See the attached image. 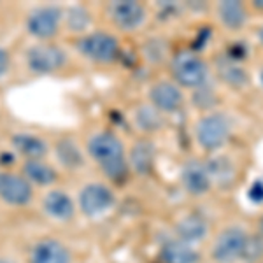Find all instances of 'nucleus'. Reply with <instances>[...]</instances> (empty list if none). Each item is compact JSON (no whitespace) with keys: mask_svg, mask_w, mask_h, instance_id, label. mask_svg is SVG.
Instances as JSON below:
<instances>
[{"mask_svg":"<svg viewBox=\"0 0 263 263\" xmlns=\"http://www.w3.org/2000/svg\"><path fill=\"white\" fill-rule=\"evenodd\" d=\"M23 174L25 179L30 184L48 186L57 181V172L53 171V167H49L42 160H27L23 165Z\"/></svg>","mask_w":263,"mask_h":263,"instance_id":"nucleus-20","label":"nucleus"},{"mask_svg":"<svg viewBox=\"0 0 263 263\" xmlns=\"http://www.w3.org/2000/svg\"><path fill=\"white\" fill-rule=\"evenodd\" d=\"M130 163L137 174H149L155 165V146L149 141H137L130 151Z\"/></svg>","mask_w":263,"mask_h":263,"instance_id":"nucleus-17","label":"nucleus"},{"mask_svg":"<svg viewBox=\"0 0 263 263\" xmlns=\"http://www.w3.org/2000/svg\"><path fill=\"white\" fill-rule=\"evenodd\" d=\"M258 41H260V44L263 46V25L258 28Z\"/></svg>","mask_w":263,"mask_h":263,"instance_id":"nucleus-32","label":"nucleus"},{"mask_svg":"<svg viewBox=\"0 0 263 263\" xmlns=\"http://www.w3.org/2000/svg\"><path fill=\"white\" fill-rule=\"evenodd\" d=\"M248 197L253 203H263V181H254L248 190Z\"/></svg>","mask_w":263,"mask_h":263,"instance_id":"nucleus-27","label":"nucleus"},{"mask_svg":"<svg viewBox=\"0 0 263 263\" xmlns=\"http://www.w3.org/2000/svg\"><path fill=\"white\" fill-rule=\"evenodd\" d=\"M260 83H261V86H263V67H261V70H260Z\"/></svg>","mask_w":263,"mask_h":263,"instance_id":"nucleus-34","label":"nucleus"},{"mask_svg":"<svg viewBox=\"0 0 263 263\" xmlns=\"http://www.w3.org/2000/svg\"><path fill=\"white\" fill-rule=\"evenodd\" d=\"M261 258H263V235H253V237L248 235L240 260H244L246 263H256Z\"/></svg>","mask_w":263,"mask_h":263,"instance_id":"nucleus-24","label":"nucleus"},{"mask_svg":"<svg viewBox=\"0 0 263 263\" xmlns=\"http://www.w3.org/2000/svg\"><path fill=\"white\" fill-rule=\"evenodd\" d=\"M246 54H248V48H246L244 42H233V44L227 51V58L235 63H239L240 60H244Z\"/></svg>","mask_w":263,"mask_h":263,"instance_id":"nucleus-26","label":"nucleus"},{"mask_svg":"<svg viewBox=\"0 0 263 263\" xmlns=\"http://www.w3.org/2000/svg\"><path fill=\"white\" fill-rule=\"evenodd\" d=\"M205 167L209 171L211 181H219V182H227L228 177H232L233 171H235L233 163L228 158H224V156H218L213 162L205 163Z\"/></svg>","mask_w":263,"mask_h":263,"instance_id":"nucleus-23","label":"nucleus"},{"mask_svg":"<svg viewBox=\"0 0 263 263\" xmlns=\"http://www.w3.org/2000/svg\"><path fill=\"white\" fill-rule=\"evenodd\" d=\"M135 123H137L139 128L144 132H156L163 125V120L155 107H151V105H142V107L137 109V112H135Z\"/></svg>","mask_w":263,"mask_h":263,"instance_id":"nucleus-22","label":"nucleus"},{"mask_svg":"<svg viewBox=\"0 0 263 263\" xmlns=\"http://www.w3.org/2000/svg\"><path fill=\"white\" fill-rule=\"evenodd\" d=\"M211 35H213V32H211L209 28H203V30L200 32V37H198V39H195V48L202 49L203 46H205V42L209 41Z\"/></svg>","mask_w":263,"mask_h":263,"instance_id":"nucleus-30","label":"nucleus"},{"mask_svg":"<svg viewBox=\"0 0 263 263\" xmlns=\"http://www.w3.org/2000/svg\"><path fill=\"white\" fill-rule=\"evenodd\" d=\"M0 263H9V261H6V260H0Z\"/></svg>","mask_w":263,"mask_h":263,"instance_id":"nucleus-35","label":"nucleus"},{"mask_svg":"<svg viewBox=\"0 0 263 263\" xmlns=\"http://www.w3.org/2000/svg\"><path fill=\"white\" fill-rule=\"evenodd\" d=\"M162 260L163 263H197L198 253L190 244L177 239L162 248Z\"/></svg>","mask_w":263,"mask_h":263,"instance_id":"nucleus-19","label":"nucleus"},{"mask_svg":"<svg viewBox=\"0 0 263 263\" xmlns=\"http://www.w3.org/2000/svg\"><path fill=\"white\" fill-rule=\"evenodd\" d=\"M114 205V193L105 184L91 182L79 193V207L86 216L104 214Z\"/></svg>","mask_w":263,"mask_h":263,"instance_id":"nucleus-8","label":"nucleus"},{"mask_svg":"<svg viewBox=\"0 0 263 263\" xmlns=\"http://www.w3.org/2000/svg\"><path fill=\"white\" fill-rule=\"evenodd\" d=\"M218 18L224 28L232 32H237L248 21V9L242 2L237 0H227V2L218 4Z\"/></svg>","mask_w":263,"mask_h":263,"instance_id":"nucleus-14","label":"nucleus"},{"mask_svg":"<svg viewBox=\"0 0 263 263\" xmlns=\"http://www.w3.org/2000/svg\"><path fill=\"white\" fill-rule=\"evenodd\" d=\"M181 181L186 192H190L192 195L207 193L211 190V184H213L205 163L198 162V160H190V162L182 165Z\"/></svg>","mask_w":263,"mask_h":263,"instance_id":"nucleus-12","label":"nucleus"},{"mask_svg":"<svg viewBox=\"0 0 263 263\" xmlns=\"http://www.w3.org/2000/svg\"><path fill=\"white\" fill-rule=\"evenodd\" d=\"M260 235H263V216H261V219H260Z\"/></svg>","mask_w":263,"mask_h":263,"instance_id":"nucleus-33","label":"nucleus"},{"mask_svg":"<svg viewBox=\"0 0 263 263\" xmlns=\"http://www.w3.org/2000/svg\"><path fill=\"white\" fill-rule=\"evenodd\" d=\"M253 7H254V9H258V11H263V0H254Z\"/></svg>","mask_w":263,"mask_h":263,"instance_id":"nucleus-31","label":"nucleus"},{"mask_svg":"<svg viewBox=\"0 0 263 263\" xmlns=\"http://www.w3.org/2000/svg\"><path fill=\"white\" fill-rule=\"evenodd\" d=\"M149 100L156 111L176 112L182 105V91L176 83L158 81L149 90Z\"/></svg>","mask_w":263,"mask_h":263,"instance_id":"nucleus-11","label":"nucleus"},{"mask_svg":"<svg viewBox=\"0 0 263 263\" xmlns=\"http://www.w3.org/2000/svg\"><path fill=\"white\" fill-rule=\"evenodd\" d=\"M12 146L27 160H42L48 153V144L30 134H16L12 137Z\"/></svg>","mask_w":263,"mask_h":263,"instance_id":"nucleus-16","label":"nucleus"},{"mask_svg":"<svg viewBox=\"0 0 263 263\" xmlns=\"http://www.w3.org/2000/svg\"><path fill=\"white\" fill-rule=\"evenodd\" d=\"M33 197L32 184L23 176L0 172V198L11 205H27Z\"/></svg>","mask_w":263,"mask_h":263,"instance_id":"nucleus-9","label":"nucleus"},{"mask_svg":"<svg viewBox=\"0 0 263 263\" xmlns=\"http://www.w3.org/2000/svg\"><path fill=\"white\" fill-rule=\"evenodd\" d=\"M44 211L54 219H70L74 214V203L70 197L63 192H51L44 198Z\"/></svg>","mask_w":263,"mask_h":263,"instance_id":"nucleus-18","label":"nucleus"},{"mask_svg":"<svg viewBox=\"0 0 263 263\" xmlns=\"http://www.w3.org/2000/svg\"><path fill=\"white\" fill-rule=\"evenodd\" d=\"M32 263H70V253L60 240L44 239L33 248Z\"/></svg>","mask_w":263,"mask_h":263,"instance_id":"nucleus-13","label":"nucleus"},{"mask_svg":"<svg viewBox=\"0 0 263 263\" xmlns=\"http://www.w3.org/2000/svg\"><path fill=\"white\" fill-rule=\"evenodd\" d=\"M76 21H79V27H81V30H83V28L88 25V14H86V11H83V9H72L69 12V25H70V27H74Z\"/></svg>","mask_w":263,"mask_h":263,"instance_id":"nucleus-28","label":"nucleus"},{"mask_svg":"<svg viewBox=\"0 0 263 263\" xmlns=\"http://www.w3.org/2000/svg\"><path fill=\"white\" fill-rule=\"evenodd\" d=\"M111 18L121 30L132 32L146 21V7L134 0H120L109 6Z\"/></svg>","mask_w":263,"mask_h":263,"instance_id":"nucleus-10","label":"nucleus"},{"mask_svg":"<svg viewBox=\"0 0 263 263\" xmlns=\"http://www.w3.org/2000/svg\"><path fill=\"white\" fill-rule=\"evenodd\" d=\"M218 74L232 88H242L248 84V74H246V70L242 67H239V63L228 60L227 57L218 60Z\"/></svg>","mask_w":263,"mask_h":263,"instance_id":"nucleus-21","label":"nucleus"},{"mask_svg":"<svg viewBox=\"0 0 263 263\" xmlns=\"http://www.w3.org/2000/svg\"><path fill=\"white\" fill-rule=\"evenodd\" d=\"M88 153L97 165H100L102 172L112 181H120L128 172L125 147L120 139L111 132H100L93 135L88 142Z\"/></svg>","mask_w":263,"mask_h":263,"instance_id":"nucleus-1","label":"nucleus"},{"mask_svg":"<svg viewBox=\"0 0 263 263\" xmlns=\"http://www.w3.org/2000/svg\"><path fill=\"white\" fill-rule=\"evenodd\" d=\"M172 76L179 86L184 88H202L209 76V67L197 51H179L171 63Z\"/></svg>","mask_w":263,"mask_h":263,"instance_id":"nucleus-2","label":"nucleus"},{"mask_svg":"<svg viewBox=\"0 0 263 263\" xmlns=\"http://www.w3.org/2000/svg\"><path fill=\"white\" fill-rule=\"evenodd\" d=\"M58 155H60V160L67 167H74V165L81 163V153L72 144V141H63L58 146Z\"/></svg>","mask_w":263,"mask_h":263,"instance_id":"nucleus-25","label":"nucleus"},{"mask_svg":"<svg viewBox=\"0 0 263 263\" xmlns=\"http://www.w3.org/2000/svg\"><path fill=\"white\" fill-rule=\"evenodd\" d=\"M232 125L230 120L223 112H211L205 114L198 120L195 126V135L197 142L200 144L202 149L205 151H218L227 144L230 137Z\"/></svg>","mask_w":263,"mask_h":263,"instance_id":"nucleus-3","label":"nucleus"},{"mask_svg":"<svg viewBox=\"0 0 263 263\" xmlns=\"http://www.w3.org/2000/svg\"><path fill=\"white\" fill-rule=\"evenodd\" d=\"M176 232L179 235V240L186 244L192 242H200L203 237L207 235V223L202 216L198 214H192L186 216L184 219H181L176 227Z\"/></svg>","mask_w":263,"mask_h":263,"instance_id":"nucleus-15","label":"nucleus"},{"mask_svg":"<svg viewBox=\"0 0 263 263\" xmlns=\"http://www.w3.org/2000/svg\"><path fill=\"white\" fill-rule=\"evenodd\" d=\"M78 49L84 58L97 63H112L120 57V42L107 32H93L78 41Z\"/></svg>","mask_w":263,"mask_h":263,"instance_id":"nucleus-4","label":"nucleus"},{"mask_svg":"<svg viewBox=\"0 0 263 263\" xmlns=\"http://www.w3.org/2000/svg\"><path fill=\"white\" fill-rule=\"evenodd\" d=\"M62 20V12L54 6H44L32 11L27 20V30L30 35L41 41L51 39L58 32Z\"/></svg>","mask_w":263,"mask_h":263,"instance_id":"nucleus-7","label":"nucleus"},{"mask_svg":"<svg viewBox=\"0 0 263 263\" xmlns=\"http://www.w3.org/2000/svg\"><path fill=\"white\" fill-rule=\"evenodd\" d=\"M248 233L240 227H230L219 233L213 248V258L218 263H233L240 260Z\"/></svg>","mask_w":263,"mask_h":263,"instance_id":"nucleus-6","label":"nucleus"},{"mask_svg":"<svg viewBox=\"0 0 263 263\" xmlns=\"http://www.w3.org/2000/svg\"><path fill=\"white\" fill-rule=\"evenodd\" d=\"M67 62V54L57 44H37L27 53V63L35 74H51L60 70Z\"/></svg>","mask_w":263,"mask_h":263,"instance_id":"nucleus-5","label":"nucleus"},{"mask_svg":"<svg viewBox=\"0 0 263 263\" xmlns=\"http://www.w3.org/2000/svg\"><path fill=\"white\" fill-rule=\"evenodd\" d=\"M9 63H11V58H9V53H7L4 48H0V78L9 69Z\"/></svg>","mask_w":263,"mask_h":263,"instance_id":"nucleus-29","label":"nucleus"}]
</instances>
